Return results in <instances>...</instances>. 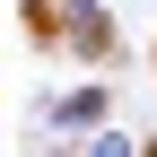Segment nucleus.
Masks as SVG:
<instances>
[{
	"mask_svg": "<svg viewBox=\"0 0 157 157\" xmlns=\"http://www.w3.org/2000/svg\"><path fill=\"white\" fill-rule=\"evenodd\" d=\"M61 26H70L78 52H96V61L113 52V17H105V0H61Z\"/></svg>",
	"mask_w": 157,
	"mask_h": 157,
	"instance_id": "1",
	"label": "nucleus"
},
{
	"mask_svg": "<svg viewBox=\"0 0 157 157\" xmlns=\"http://www.w3.org/2000/svg\"><path fill=\"white\" fill-rule=\"evenodd\" d=\"M44 122H52V131H96V122H105V87H70V96H52Z\"/></svg>",
	"mask_w": 157,
	"mask_h": 157,
	"instance_id": "2",
	"label": "nucleus"
},
{
	"mask_svg": "<svg viewBox=\"0 0 157 157\" xmlns=\"http://www.w3.org/2000/svg\"><path fill=\"white\" fill-rule=\"evenodd\" d=\"M87 148H96V157H131L140 140H131V131H105V122H96V131H87Z\"/></svg>",
	"mask_w": 157,
	"mask_h": 157,
	"instance_id": "3",
	"label": "nucleus"
},
{
	"mask_svg": "<svg viewBox=\"0 0 157 157\" xmlns=\"http://www.w3.org/2000/svg\"><path fill=\"white\" fill-rule=\"evenodd\" d=\"M26 17H44V0H26Z\"/></svg>",
	"mask_w": 157,
	"mask_h": 157,
	"instance_id": "4",
	"label": "nucleus"
}]
</instances>
